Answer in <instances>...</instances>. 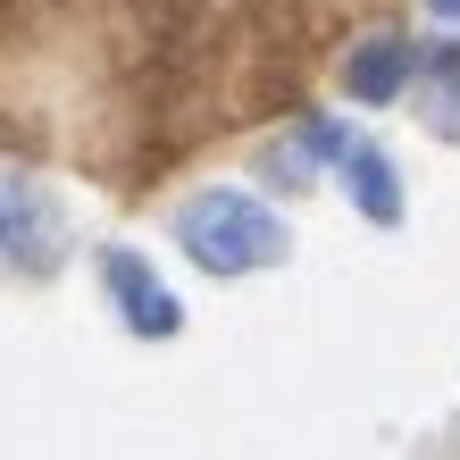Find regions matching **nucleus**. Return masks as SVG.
Segmentation results:
<instances>
[{
	"instance_id": "f257e3e1",
	"label": "nucleus",
	"mask_w": 460,
	"mask_h": 460,
	"mask_svg": "<svg viewBox=\"0 0 460 460\" xmlns=\"http://www.w3.org/2000/svg\"><path fill=\"white\" fill-rule=\"evenodd\" d=\"M176 234H184V252H193L201 268H218V277L285 260V218L268 201H252V193H201L176 218Z\"/></svg>"
},
{
	"instance_id": "f03ea898",
	"label": "nucleus",
	"mask_w": 460,
	"mask_h": 460,
	"mask_svg": "<svg viewBox=\"0 0 460 460\" xmlns=\"http://www.w3.org/2000/svg\"><path fill=\"white\" fill-rule=\"evenodd\" d=\"M101 285L118 293V310L134 318V335H176V318H184V310H176V293L159 285L134 252H101Z\"/></svg>"
},
{
	"instance_id": "7ed1b4c3",
	"label": "nucleus",
	"mask_w": 460,
	"mask_h": 460,
	"mask_svg": "<svg viewBox=\"0 0 460 460\" xmlns=\"http://www.w3.org/2000/svg\"><path fill=\"white\" fill-rule=\"evenodd\" d=\"M343 184H351V201H360L376 226H394V218H402V184H394V168H385V151L351 143V151H343Z\"/></svg>"
},
{
	"instance_id": "20e7f679",
	"label": "nucleus",
	"mask_w": 460,
	"mask_h": 460,
	"mask_svg": "<svg viewBox=\"0 0 460 460\" xmlns=\"http://www.w3.org/2000/svg\"><path fill=\"white\" fill-rule=\"evenodd\" d=\"M402 67H411V50H402L394 34H376V42H360V50H351L343 84L360 93V101H394V93H402Z\"/></svg>"
},
{
	"instance_id": "39448f33",
	"label": "nucleus",
	"mask_w": 460,
	"mask_h": 460,
	"mask_svg": "<svg viewBox=\"0 0 460 460\" xmlns=\"http://www.w3.org/2000/svg\"><path fill=\"white\" fill-rule=\"evenodd\" d=\"M427 84H436V101H427V126L460 143V50H427Z\"/></svg>"
},
{
	"instance_id": "423d86ee",
	"label": "nucleus",
	"mask_w": 460,
	"mask_h": 460,
	"mask_svg": "<svg viewBox=\"0 0 460 460\" xmlns=\"http://www.w3.org/2000/svg\"><path fill=\"white\" fill-rule=\"evenodd\" d=\"M436 9H444V17H460V0H436Z\"/></svg>"
}]
</instances>
